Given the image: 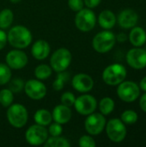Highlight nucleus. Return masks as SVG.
<instances>
[{
    "instance_id": "1",
    "label": "nucleus",
    "mask_w": 146,
    "mask_h": 147,
    "mask_svg": "<svg viewBox=\"0 0 146 147\" xmlns=\"http://www.w3.org/2000/svg\"><path fill=\"white\" fill-rule=\"evenodd\" d=\"M32 34L30 30L22 25H16L9 30L7 39L10 46L16 49H24L32 42Z\"/></svg>"
},
{
    "instance_id": "2",
    "label": "nucleus",
    "mask_w": 146,
    "mask_h": 147,
    "mask_svg": "<svg viewBox=\"0 0 146 147\" xmlns=\"http://www.w3.org/2000/svg\"><path fill=\"white\" fill-rule=\"evenodd\" d=\"M7 119L9 123L15 128H22L28 122V110L22 104L12 103L8 107Z\"/></svg>"
},
{
    "instance_id": "3",
    "label": "nucleus",
    "mask_w": 146,
    "mask_h": 147,
    "mask_svg": "<svg viewBox=\"0 0 146 147\" xmlns=\"http://www.w3.org/2000/svg\"><path fill=\"white\" fill-rule=\"evenodd\" d=\"M126 70L120 64H112L105 68L102 72V79L108 85H118L125 80Z\"/></svg>"
},
{
    "instance_id": "4",
    "label": "nucleus",
    "mask_w": 146,
    "mask_h": 147,
    "mask_svg": "<svg viewBox=\"0 0 146 147\" xmlns=\"http://www.w3.org/2000/svg\"><path fill=\"white\" fill-rule=\"evenodd\" d=\"M115 41V35L112 32L105 30L96 34L92 40V46L97 53H105L109 52L114 47Z\"/></svg>"
},
{
    "instance_id": "5",
    "label": "nucleus",
    "mask_w": 146,
    "mask_h": 147,
    "mask_svg": "<svg viewBox=\"0 0 146 147\" xmlns=\"http://www.w3.org/2000/svg\"><path fill=\"white\" fill-rule=\"evenodd\" d=\"M71 53L67 48H59L52 53L50 59V65L52 71L56 72L66 71L71 65Z\"/></svg>"
},
{
    "instance_id": "6",
    "label": "nucleus",
    "mask_w": 146,
    "mask_h": 147,
    "mask_svg": "<svg viewBox=\"0 0 146 147\" xmlns=\"http://www.w3.org/2000/svg\"><path fill=\"white\" fill-rule=\"evenodd\" d=\"M96 23V14L90 9H82L77 12L75 16V25L82 32L92 30Z\"/></svg>"
},
{
    "instance_id": "7",
    "label": "nucleus",
    "mask_w": 146,
    "mask_h": 147,
    "mask_svg": "<svg viewBox=\"0 0 146 147\" xmlns=\"http://www.w3.org/2000/svg\"><path fill=\"white\" fill-rule=\"evenodd\" d=\"M106 133L108 139L114 142L123 141L126 136V127L124 122L120 119H111L106 125Z\"/></svg>"
},
{
    "instance_id": "8",
    "label": "nucleus",
    "mask_w": 146,
    "mask_h": 147,
    "mask_svg": "<svg viewBox=\"0 0 146 147\" xmlns=\"http://www.w3.org/2000/svg\"><path fill=\"white\" fill-rule=\"evenodd\" d=\"M48 131L44 126L38 124L32 125L29 127L25 134L26 141L31 146H41L43 145L48 138Z\"/></svg>"
},
{
    "instance_id": "9",
    "label": "nucleus",
    "mask_w": 146,
    "mask_h": 147,
    "mask_svg": "<svg viewBox=\"0 0 146 147\" xmlns=\"http://www.w3.org/2000/svg\"><path fill=\"white\" fill-rule=\"evenodd\" d=\"M117 94L122 101L126 102H132L139 96L140 88L133 81H123L118 86Z\"/></svg>"
},
{
    "instance_id": "10",
    "label": "nucleus",
    "mask_w": 146,
    "mask_h": 147,
    "mask_svg": "<svg viewBox=\"0 0 146 147\" xmlns=\"http://www.w3.org/2000/svg\"><path fill=\"white\" fill-rule=\"evenodd\" d=\"M74 108L81 115H89L94 113L97 108L96 99L89 94H83L76 98Z\"/></svg>"
},
{
    "instance_id": "11",
    "label": "nucleus",
    "mask_w": 146,
    "mask_h": 147,
    "mask_svg": "<svg viewBox=\"0 0 146 147\" xmlns=\"http://www.w3.org/2000/svg\"><path fill=\"white\" fill-rule=\"evenodd\" d=\"M84 127L89 135H99L106 127V119L102 114L92 113L86 118Z\"/></svg>"
},
{
    "instance_id": "12",
    "label": "nucleus",
    "mask_w": 146,
    "mask_h": 147,
    "mask_svg": "<svg viewBox=\"0 0 146 147\" xmlns=\"http://www.w3.org/2000/svg\"><path fill=\"white\" fill-rule=\"evenodd\" d=\"M26 95L32 100H41L46 95V87L39 79H30L24 84Z\"/></svg>"
},
{
    "instance_id": "13",
    "label": "nucleus",
    "mask_w": 146,
    "mask_h": 147,
    "mask_svg": "<svg viewBox=\"0 0 146 147\" xmlns=\"http://www.w3.org/2000/svg\"><path fill=\"white\" fill-rule=\"evenodd\" d=\"M6 64L10 69L20 70L24 68L28 61L27 54L21 49L9 51L6 55Z\"/></svg>"
},
{
    "instance_id": "14",
    "label": "nucleus",
    "mask_w": 146,
    "mask_h": 147,
    "mask_svg": "<svg viewBox=\"0 0 146 147\" xmlns=\"http://www.w3.org/2000/svg\"><path fill=\"white\" fill-rule=\"evenodd\" d=\"M128 65L137 70L143 69L146 66V51L142 48H133L126 54Z\"/></svg>"
},
{
    "instance_id": "15",
    "label": "nucleus",
    "mask_w": 146,
    "mask_h": 147,
    "mask_svg": "<svg viewBox=\"0 0 146 147\" xmlns=\"http://www.w3.org/2000/svg\"><path fill=\"white\" fill-rule=\"evenodd\" d=\"M71 84L75 90L80 93H86L93 89L94 80L88 74L78 73L72 78Z\"/></svg>"
},
{
    "instance_id": "16",
    "label": "nucleus",
    "mask_w": 146,
    "mask_h": 147,
    "mask_svg": "<svg viewBox=\"0 0 146 147\" xmlns=\"http://www.w3.org/2000/svg\"><path fill=\"white\" fill-rule=\"evenodd\" d=\"M139 20L138 14L130 9L122 10L118 16V23L123 28H131L135 27Z\"/></svg>"
},
{
    "instance_id": "17",
    "label": "nucleus",
    "mask_w": 146,
    "mask_h": 147,
    "mask_svg": "<svg viewBox=\"0 0 146 147\" xmlns=\"http://www.w3.org/2000/svg\"><path fill=\"white\" fill-rule=\"evenodd\" d=\"M51 47L47 41L44 40H36L31 48V53L33 57L37 60H43L46 59L50 53Z\"/></svg>"
},
{
    "instance_id": "18",
    "label": "nucleus",
    "mask_w": 146,
    "mask_h": 147,
    "mask_svg": "<svg viewBox=\"0 0 146 147\" xmlns=\"http://www.w3.org/2000/svg\"><path fill=\"white\" fill-rule=\"evenodd\" d=\"M52 121L62 125V124H66L71 121L72 113L70 107H67L61 103L59 105H57L53 109L52 112Z\"/></svg>"
},
{
    "instance_id": "19",
    "label": "nucleus",
    "mask_w": 146,
    "mask_h": 147,
    "mask_svg": "<svg viewBox=\"0 0 146 147\" xmlns=\"http://www.w3.org/2000/svg\"><path fill=\"white\" fill-rule=\"evenodd\" d=\"M98 22L100 26L104 29H111L116 23V16L109 9L102 11L98 16Z\"/></svg>"
},
{
    "instance_id": "20",
    "label": "nucleus",
    "mask_w": 146,
    "mask_h": 147,
    "mask_svg": "<svg viewBox=\"0 0 146 147\" xmlns=\"http://www.w3.org/2000/svg\"><path fill=\"white\" fill-rule=\"evenodd\" d=\"M130 42L137 47L143 46L146 42V32L140 27H133L129 34Z\"/></svg>"
},
{
    "instance_id": "21",
    "label": "nucleus",
    "mask_w": 146,
    "mask_h": 147,
    "mask_svg": "<svg viewBox=\"0 0 146 147\" xmlns=\"http://www.w3.org/2000/svg\"><path fill=\"white\" fill-rule=\"evenodd\" d=\"M34 121L38 125L47 127L52 123V113L44 109H39L35 112L34 115Z\"/></svg>"
},
{
    "instance_id": "22",
    "label": "nucleus",
    "mask_w": 146,
    "mask_h": 147,
    "mask_svg": "<svg viewBox=\"0 0 146 147\" xmlns=\"http://www.w3.org/2000/svg\"><path fill=\"white\" fill-rule=\"evenodd\" d=\"M45 147H69L70 142L67 139L61 136H51L47 138L46 142L43 144Z\"/></svg>"
},
{
    "instance_id": "23",
    "label": "nucleus",
    "mask_w": 146,
    "mask_h": 147,
    "mask_svg": "<svg viewBox=\"0 0 146 147\" xmlns=\"http://www.w3.org/2000/svg\"><path fill=\"white\" fill-rule=\"evenodd\" d=\"M14 20V14L9 9H3L0 11V28L7 29L10 27Z\"/></svg>"
},
{
    "instance_id": "24",
    "label": "nucleus",
    "mask_w": 146,
    "mask_h": 147,
    "mask_svg": "<svg viewBox=\"0 0 146 147\" xmlns=\"http://www.w3.org/2000/svg\"><path fill=\"white\" fill-rule=\"evenodd\" d=\"M52 73V69L51 66L46 64L39 65L34 69V76L39 80L47 79Z\"/></svg>"
},
{
    "instance_id": "25",
    "label": "nucleus",
    "mask_w": 146,
    "mask_h": 147,
    "mask_svg": "<svg viewBox=\"0 0 146 147\" xmlns=\"http://www.w3.org/2000/svg\"><path fill=\"white\" fill-rule=\"evenodd\" d=\"M99 109L103 115H110L114 109V102L111 97H104L99 102Z\"/></svg>"
},
{
    "instance_id": "26",
    "label": "nucleus",
    "mask_w": 146,
    "mask_h": 147,
    "mask_svg": "<svg viewBox=\"0 0 146 147\" xmlns=\"http://www.w3.org/2000/svg\"><path fill=\"white\" fill-rule=\"evenodd\" d=\"M69 78H70V75L65 71L58 72V76H57V78H55V80L52 83L53 90H57V91L61 90L65 87V84L68 82Z\"/></svg>"
},
{
    "instance_id": "27",
    "label": "nucleus",
    "mask_w": 146,
    "mask_h": 147,
    "mask_svg": "<svg viewBox=\"0 0 146 147\" xmlns=\"http://www.w3.org/2000/svg\"><path fill=\"white\" fill-rule=\"evenodd\" d=\"M14 100V93L9 89H3L0 90V104L4 107L8 108L10 106Z\"/></svg>"
},
{
    "instance_id": "28",
    "label": "nucleus",
    "mask_w": 146,
    "mask_h": 147,
    "mask_svg": "<svg viewBox=\"0 0 146 147\" xmlns=\"http://www.w3.org/2000/svg\"><path fill=\"white\" fill-rule=\"evenodd\" d=\"M11 70L7 64H0V85H4L11 79Z\"/></svg>"
},
{
    "instance_id": "29",
    "label": "nucleus",
    "mask_w": 146,
    "mask_h": 147,
    "mask_svg": "<svg viewBox=\"0 0 146 147\" xmlns=\"http://www.w3.org/2000/svg\"><path fill=\"white\" fill-rule=\"evenodd\" d=\"M138 115L133 110H126L121 115V121L126 124H134L138 121Z\"/></svg>"
},
{
    "instance_id": "30",
    "label": "nucleus",
    "mask_w": 146,
    "mask_h": 147,
    "mask_svg": "<svg viewBox=\"0 0 146 147\" xmlns=\"http://www.w3.org/2000/svg\"><path fill=\"white\" fill-rule=\"evenodd\" d=\"M24 84H25V83L23 82L22 79H21L20 78H16L12 79L11 81L9 80L8 89L10 90L15 94L20 93L24 89Z\"/></svg>"
},
{
    "instance_id": "31",
    "label": "nucleus",
    "mask_w": 146,
    "mask_h": 147,
    "mask_svg": "<svg viewBox=\"0 0 146 147\" xmlns=\"http://www.w3.org/2000/svg\"><path fill=\"white\" fill-rule=\"evenodd\" d=\"M75 100H76V96L73 93L70 92V91H66L65 93H63L61 95V97H60V102L63 105H65L67 107H71L74 105V102H75Z\"/></svg>"
},
{
    "instance_id": "32",
    "label": "nucleus",
    "mask_w": 146,
    "mask_h": 147,
    "mask_svg": "<svg viewBox=\"0 0 146 147\" xmlns=\"http://www.w3.org/2000/svg\"><path fill=\"white\" fill-rule=\"evenodd\" d=\"M47 131L49 135L51 136H60L63 132V127L61 124L58 122H54L49 125V128Z\"/></svg>"
},
{
    "instance_id": "33",
    "label": "nucleus",
    "mask_w": 146,
    "mask_h": 147,
    "mask_svg": "<svg viewBox=\"0 0 146 147\" xmlns=\"http://www.w3.org/2000/svg\"><path fill=\"white\" fill-rule=\"evenodd\" d=\"M78 144L81 147H95L96 146L95 140L90 135H83L79 139Z\"/></svg>"
},
{
    "instance_id": "34",
    "label": "nucleus",
    "mask_w": 146,
    "mask_h": 147,
    "mask_svg": "<svg viewBox=\"0 0 146 147\" xmlns=\"http://www.w3.org/2000/svg\"><path fill=\"white\" fill-rule=\"evenodd\" d=\"M84 2L83 0H68V6L70 9L75 12H77L83 9Z\"/></svg>"
},
{
    "instance_id": "35",
    "label": "nucleus",
    "mask_w": 146,
    "mask_h": 147,
    "mask_svg": "<svg viewBox=\"0 0 146 147\" xmlns=\"http://www.w3.org/2000/svg\"><path fill=\"white\" fill-rule=\"evenodd\" d=\"M7 41H8V39H7L6 33L0 28V50H2L5 47Z\"/></svg>"
},
{
    "instance_id": "36",
    "label": "nucleus",
    "mask_w": 146,
    "mask_h": 147,
    "mask_svg": "<svg viewBox=\"0 0 146 147\" xmlns=\"http://www.w3.org/2000/svg\"><path fill=\"white\" fill-rule=\"evenodd\" d=\"M102 0H83L84 4L89 8V9H93L96 8L100 4Z\"/></svg>"
},
{
    "instance_id": "37",
    "label": "nucleus",
    "mask_w": 146,
    "mask_h": 147,
    "mask_svg": "<svg viewBox=\"0 0 146 147\" xmlns=\"http://www.w3.org/2000/svg\"><path fill=\"white\" fill-rule=\"evenodd\" d=\"M139 106L141 108V109L146 113V93H145L139 100Z\"/></svg>"
},
{
    "instance_id": "38",
    "label": "nucleus",
    "mask_w": 146,
    "mask_h": 147,
    "mask_svg": "<svg viewBox=\"0 0 146 147\" xmlns=\"http://www.w3.org/2000/svg\"><path fill=\"white\" fill-rule=\"evenodd\" d=\"M139 86L140 88L146 92V77H145L144 78H142V80L140 81V84H139Z\"/></svg>"
},
{
    "instance_id": "39",
    "label": "nucleus",
    "mask_w": 146,
    "mask_h": 147,
    "mask_svg": "<svg viewBox=\"0 0 146 147\" xmlns=\"http://www.w3.org/2000/svg\"><path fill=\"white\" fill-rule=\"evenodd\" d=\"M126 39H127V36L125 34H120L118 36H117V40H119V41H121V42H123V41H125V40H126Z\"/></svg>"
},
{
    "instance_id": "40",
    "label": "nucleus",
    "mask_w": 146,
    "mask_h": 147,
    "mask_svg": "<svg viewBox=\"0 0 146 147\" xmlns=\"http://www.w3.org/2000/svg\"><path fill=\"white\" fill-rule=\"evenodd\" d=\"M12 3H20L22 0H9Z\"/></svg>"
}]
</instances>
